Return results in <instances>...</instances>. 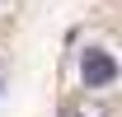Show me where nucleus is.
<instances>
[{
  "label": "nucleus",
  "instance_id": "obj_1",
  "mask_svg": "<svg viewBox=\"0 0 122 117\" xmlns=\"http://www.w3.org/2000/svg\"><path fill=\"white\" fill-rule=\"evenodd\" d=\"M80 80H85V89H103L117 80V61H113V52H103V47H89L85 56H80Z\"/></svg>",
  "mask_w": 122,
  "mask_h": 117
}]
</instances>
